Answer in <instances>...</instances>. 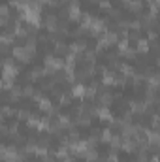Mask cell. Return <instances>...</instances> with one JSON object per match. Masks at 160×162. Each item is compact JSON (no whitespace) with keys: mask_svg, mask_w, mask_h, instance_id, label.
I'll use <instances>...</instances> for the list:
<instances>
[{"mask_svg":"<svg viewBox=\"0 0 160 162\" xmlns=\"http://www.w3.org/2000/svg\"><path fill=\"white\" fill-rule=\"evenodd\" d=\"M107 162H119L117 155H109V158H107Z\"/></svg>","mask_w":160,"mask_h":162,"instance_id":"7","label":"cell"},{"mask_svg":"<svg viewBox=\"0 0 160 162\" xmlns=\"http://www.w3.org/2000/svg\"><path fill=\"white\" fill-rule=\"evenodd\" d=\"M138 49H139V53H147L149 45H147L145 40H138Z\"/></svg>","mask_w":160,"mask_h":162,"instance_id":"2","label":"cell"},{"mask_svg":"<svg viewBox=\"0 0 160 162\" xmlns=\"http://www.w3.org/2000/svg\"><path fill=\"white\" fill-rule=\"evenodd\" d=\"M21 94H23V96H30V94H34V89L30 87V85H27V87H23Z\"/></svg>","mask_w":160,"mask_h":162,"instance_id":"5","label":"cell"},{"mask_svg":"<svg viewBox=\"0 0 160 162\" xmlns=\"http://www.w3.org/2000/svg\"><path fill=\"white\" fill-rule=\"evenodd\" d=\"M0 17H9V6L0 4Z\"/></svg>","mask_w":160,"mask_h":162,"instance_id":"3","label":"cell"},{"mask_svg":"<svg viewBox=\"0 0 160 162\" xmlns=\"http://www.w3.org/2000/svg\"><path fill=\"white\" fill-rule=\"evenodd\" d=\"M74 94H75V96H85V87H83V85H77V87H74Z\"/></svg>","mask_w":160,"mask_h":162,"instance_id":"4","label":"cell"},{"mask_svg":"<svg viewBox=\"0 0 160 162\" xmlns=\"http://www.w3.org/2000/svg\"><path fill=\"white\" fill-rule=\"evenodd\" d=\"M2 111H4V115H8V117H9V115H13V109L12 108H4Z\"/></svg>","mask_w":160,"mask_h":162,"instance_id":"6","label":"cell"},{"mask_svg":"<svg viewBox=\"0 0 160 162\" xmlns=\"http://www.w3.org/2000/svg\"><path fill=\"white\" fill-rule=\"evenodd\" d=\"M56 21H59V19H56V15H49V17H47V23H45V25H47V28L51 30V32L56 28Z\"/></svg>","mask_w":160,"mask_h":162,"instance_id":"1","label":"cell"},{"mask_svg":"<svg viewBox=\"0 0 160 162\" xmlns=\"http://www.w3.org/2000/svg\"><path fill=\"white\" fill-rule=\"evenodd\" d=\"M151 162H158V158H156V155H154L153 158H151Z\"/></svg>","mask_w":160,"mask_h":162,"instance_id":"8","label":"cell"}]
</instances>
